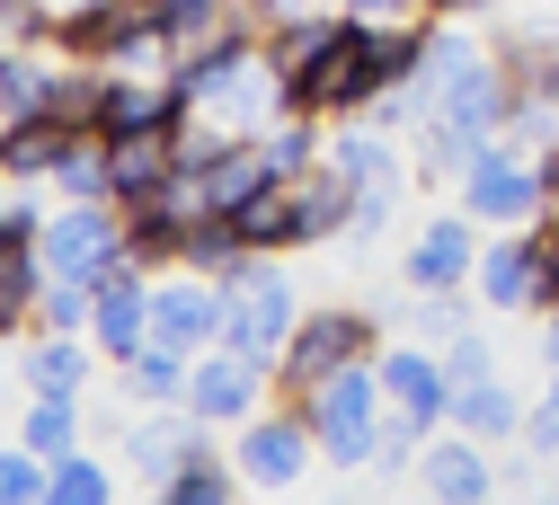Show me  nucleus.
Returning a JSON list of instances; mask_svg holds the SVG:
<instances>
[{"mask_svg": "<svg viewBox=\"0 0 559 505\" xmlns=\"http://www.w3.org/2000/svg\"><path fill=\"white\" fill-rule=\"evenodd\" d=\"M294 408L311 417L329 470H373V453H382V354H373V364L329 373V382H311Z\"/></svg>", "mask_w": 559, "mask_h": 505, "instance_id": "obj_1", "label": "nucleus"}, {"mask_svg": "<svg viewBox=\"0 0 559 505\" xmlns=\"http://www.w3.org/2000/svg\"><path fill=\"white\" fill-rule=\"evenodd\" d=\"M373 354H382V320H373V311L320 302V311L294 320L285 354H275V399H302L311 382H329V373H346V364H373Z\"/></svg>", "mask_w": 559, "mask_h": 505, "instance_id": "obj_2", "label": "nucleus"}, {"mask_svg": "<svg viewBox=\"0 0 559 505\" xmlns=\"http://www.w3.org/2000/svg\"><path fill=\"white\" fill-rule=\"evenodd\" d=\"M53 53L72 62H160V27H152V0H53Z\"/></svg>", "mask_w": 559, "mask_h": 505, "instance_id": "obj_3", "label": "nucleus"}, {"mask_svg": "<svg viewBox=\"0 0 559 505\" xmlns=\"http://www.w3.org/2000/svg\"><path fill=\"white\" fill-rule=\"evenodd\" d=\"M294 320H302V293L285 284V266H275V257H249L240 275H223V346L275 364L285 337H294Z\"/></svg>", "mask_w": 559, "mask_h": 505, "instance_id": "obj_4", "label": "nucleus"}, {"mask_svg": "<svg viewBox=\"0 0 559 505\" xmlns=\"http://www.w3.org/2000/svg\"><path fill=\"white\" fill-rule=\"evenodd\" d=\"M453 187H462V213H471V223H533V213L550 204V195H542V160L524 152V142H507V133L479 142Z\"/></svg>", "mask_w": 559, "mask_h": 505, "instance_id": "obj_5", "label": "nucleus"}, {"mask_svg": "<svg viewBox=\"0 0 559 505\" xmlns=\"http://www.w3.org/2000/svg\"><path fill=\"white\" fill-rule=\"evenodd\" d=\"M311 453H320V435H311V417H302L294 399L249 408L240 435H231V470H240V488H294V479L311 470Z\"/></svg>", "mask_w": 559, "mask_h": 505, "instance_id": "obj_6", "label": "nucleus"}, {"mask_svg": "<svg viewBox=\"0 0 559 505\" xmlns=\"http://www.w3.org/2000/svg\"><path fill=\"white\" fill-rule=\"evenodd\" d=\"M45 266L53 275H81L98 284L107 266H124V204H53L45 213Z\"/></svg>", "mask_w": 559, "mask_h": 505, "instance_id": "obj_7", "label": "nucleus"}, {"mask_svg": "<svg viewBox=\"0 0 559 505\" xmlns=\"http://www.w3.org/2000/svg\"><path fill=\"white\" fill-rule=\"evenodd\" d=\"M479 223L453 204V213H427L417 223V240H408V257H400V275H408V293H462V284L479 275Z\"/></svg>", "mask_w": 559, "mask_h": 505, "instance_id": "obj_8", "label": "nucleus"}, {"mask_svg": "<svg viewBox=\"0 0 559 505\" xmlns=\"http://www.w3.org/2000/svg\"><path fill=\"white\" fill-rule=\"evenodd\" d=\"M152 337L178 346V354L223 346V284H214V275H195V266L152 275Z\"/></svg>", "mask_w": 559, "mask_h": 505, "instance_id": "obj_9", "label": "nucleus"}, {"mask_svg": "<svg viewBox=\"0 0 559 505\" xmlns=\"http://www.w3.org/2000/svg\"><path fill=\"white\" fill-rule=\"evenodd\" d=\"M266 390H275V364H258V354H240V346H204L195 373H187V408L204 425H240Z\"/></svg>", "mask_w": 559, "mask_h": 505, "instance_id": "obj_10", "label": "nucleus"}, {"mask_svg": "<svg viewBox=\"0 0 559 505\" xmlns=\"http://www.w3.org/2000/svg\"><path fill=\"white\" fill-rule=\"evenodd\" d=\"M90 337H98V354H107V364H124L133 346H152V275L133 266V257L98 275V302H90Z\"/></svg>", "mask_w": 559, "mask_h": 505, "instance_id": "obj_11", "label": "nucleus"}, {"mask_svg": "<svg viewBox=\"0 0 559 505\" xmlns=\"http://www.w3.org/2000/svg\"><path fill=\"white\" fill-rule=\"evenodd\" d=\"M178 187V133L152 124V133H107V195L116 204H152Z\"/></svg>", "mask_w": 559, "mask_h": 505, "instance_id": "obj_12", "label": "nucleus"}, {"mask_svg": "<svg viewBox=\"0 0 559 505\" xmlns=\"http://www.w3.org/2000/svg\"><path fill=\"white\" fill-rule=\"evenodd\" d=\"M98 364H107L98 337H72V328H27V354H19V373H27L36 399H81Z\"/></svg>", "mask_w": 559, "mask_h": 505, "instance_id": "obj_13", "label": "nucleus"}, {"mask_svg": "<svg viewBox=\"0 0 559 505\" xmlns=\"http://www.w3.org/2000/svg\"><path fill=\"white\" fill-rule=\"evenodd\" d=\"M382 399H391L400 417H417L427 435H444V417H453L444 354H427V346H391V354H382Z\"/></svg>", "mask_w": 559, "mask_h": 505, "instance_id": "obj_14", "label": "nucleus"}, {"mask_svg": "<svg viewBox=\"0 0 559 505\" xmlns=\"http://www.w3.org/2000/svg\"><path fill=\"white\" fill-rule=\"evenodd\" d=\"M62 71H72V53H53V45H0V124L53 116L62 107Z\"/></svg>", "mask_w": 559, "mask_h": 505, "instance_id": "obj_15", "label": "nucleus"}, {"mask_svg": "<svg viewBox=\"0 0 559 505\" xmlns=\"http://www.w3.org/2000/svg\"><path fill=\"white\" fill-rule=\"evenodd\" d=\"M195 453H214V425H204V417H195L187 399H178V408H160V417H143V425L124 435V461L143 470L152 488H160V479H169L178 461H195Z\"/></svg>", "mask_w": 559, "mask_h": 505, "instance_id": "obj_16", "label": "nucleus"}, {"mask_svg": "<svg viewBox=\"0 0 559 505\" xmlns=\"http://www.w3.org/2000/svg\"><path fill=\"white\" fill-rule=\"evenodd\" d=\"M471 284H479V302H488V311H542V249H533V231L515 223L507 240H488Z\"/></svg>", "mask_w": 559, "mask_h": 505, "instance_id": "obj_17", "label": "nucleus"}, {"mask_svg": "<svg viewBox=\"0 0 559 505\" xmlns=\"http://www.w3.org/2000/svg\"><path fill=\"white\" fill-rule=\"evenodd\" d=\"M417 479H427V496L436 505H479L488 488H498V470H488V453H479V435H427V453H417Z\"/></svg>", "mask_w": 559, "mask_h": 505, "instance_id": "obj_18", "label": "nucleus"}, {"mask_svg": "<svg viewBox=\"0 0 559 505\" xmlns=\"http://www.w3.org/2000/svg\"><path fill=\"white\" fill-rule=\"evenodd\" d=\"M294 187V231H302V249H320V240H346V204H356V187H346V169L320 152L302 178H285Z\"/></svg>", "mask_w": 559, "mask_h": 505, "instance_id": "obj_19", "label": "nucleus"}, {"mask_svg": "<svg viewBox=\"0 0 559 505\" xmlns=\"http://www.w3.org/2000/svg\"><path fill=\"white\" fill-rule=\"evenodd\" d=\"M45 284H53L45 240H0V328H10V337H27V328H36Z\"/></svg>", "mask_w": 559, "mask_h": 505, "instance_id": "obj_20", "label": "nucleus"}, {"mask_svg": "<svg viewBox=\"0 0 559 505\" xmlns=\"http://www.w3.org/2000/svg\"><path fill=\"white\" fill-rule=\"evenodd\" d=\"M249 0H152V27H160V45H169V62L178 53H195V45H214L223 27H258V19H240Z\"/></svg>", "mask_w": 559, "mask_h": 505, "instance_id": "obj_21", "label": "nucleus"}, {"mask_svg": "<svg viewBox=\"0 0 559 505\" xmlns=\"http://www.w3.org/2000/svg\"><path fill=\"white\" fill-rule=\"evenodd\" d=\"M178 249H187V213H178L169 195L124 204V257L143 266V275H169V266H178Z\"/></svg>", "mask_w": 559, "mask_h": 505, "instance_id": "obj_22", "label": "nucleus"}, {"mask_svg": "<svg viewBox=\"0 0 559 505\" xmlns=\"http://www.w3.org/2000/svg\"><path fill=\"white\" fill-rule=\"evenodd\" d=\"M62 142H72V124H62V116L0 124V178H27V187H45V178H53V160H62Z\"/></svg>", "mask_w": 559, "mask_h": 505, "instance_id": "obj_23", "label": "nucleus"}, {"mask_svg": "<svg viewBox=\"0 0 559 505\" xmlns=\"http://www.w3.org/2000/svg\"><path fill=\"white\" fill-rule=\"evenodd\" d=\"M444 425H462V435H479V444H498V435H524V399L488 373V382H453V417Z\"/></svg>", "mask_w": 559, "mask_h": 505, "instance_id": "obj_24", "label": "nucleus"}, {"mask_svg": "<svg viewBox=\"0 0 559 505\" xmlns=\"http://www.w3.org/2000/svg\"><path fill=\"white\" fill-rule=\"evenodd\" d=\"M231 223H240V240H249L258 257H285V249H302V231H294V187H285V178H266L249 204H231Z\"/></svg>", "mask_w": 559, "mask_h": 505, "instance_id": "obj_25", "label": "nucleus"}, {"mask_svg": "<svg viewBox=\"0 0 559 505\" xmlns=\"http://www.w3.org/2000/svg\"><path fill=\"white\" fill-rule=\"evenodd\" d=\"M258 249L240 240V223H231V213H187V249H178V266H195V275H240Z\"/></svg>", "mask_w": 559, "mask_h": 505, "instance_id": "obj_26", "label": "nucleus"}, {"mask_svg": "<svg viewBox=\"0 0 559 505\" xmlns=\"http://www.w3.org/2000/svg\"><path fill=\"white\" fill-rule=\"evenodd\" d=\"M116 373H124V390H133V399L178 408V399H187V373H195V354H178V346H160V337H152V346H133Z\"/></svg>", "mask_w": 559, "mask_h": 505, "instance_id": "obj_27", "label": "nucleus"}, {"mask_svg": "<svg viewBox=\"0 0 559 505\" xmlns=\"http://www.w3.org/2000/svg\"><path fill=\"white\" fill-rule=\"evenodd\" d=\"M320 152H329V142H320V116H294V107L258 133V160H266V178H302Z\"/></svg>", "mask_w": 559, "mask_h": 505, "instance_id": "obj_28", "label": "nucleus"}, {"mask_svg": "<svg viewBox=\"0 0 559 505\" xmlns=\"http://www.w3.org/2000/svg\"><path fill=\"white\" fill-rule=\"evenodd\" d=\"M19 444L62 461V453H81V399H36L27 390V417H19Z\"/></svg>", "mask_w": 559, "mask_h": 505, "instance_id": "obj_29", "label": "nucleus"}, {"mask_svg": "<svg viewBox=\"0 0 559 505\" xmlns=\"http://www.w3.org/2000/svg\"><path fill=\"white\" fill-rule=\"evenodd\" d=\"M107 496H116V470L90 461V453H62L53 479H45V505H107Z\"/></svg>", "mask_w": 559, "mask_h": 505, "instance_id": "obj_30", "label": "nucleus"}, {"mask_svg": "<svg viewBox=\"0 0 559 505\" xmlns=\"http://www.w3.org/2000/svg\"><path fill=\"white\" fill-rule=\"evenodd\" d=\"M231 488H240V470H231V461H214V453H195V461H178V470L160 479V496H169V505H223Z\"/></svg>", "mask_w": 559, "mask_h": 505, "instance_id": "obj_31", "label": "nucleus"}, {"mask_svg": "<svg viewBox=\"0 0 559 505\" xmlns=\"http://www.w3.org/2000/svg\"><path fill=\"white\" fill-rule=\"evenodd\" d=\"M90 302H98V284L53 275V284H45V302H36V328H72V337H90Z\"/></svg>", "mask_w": 559, "mask_h": 505, "instance_id": "obj_32", "label": "nucleus"}, {"mask_svg": "<svg viewBox=\"0 0 559 505\" xmlns=\"http://www.w3.org/2000/svg\"><path fill=\"white\" fill-rule=\"evenodd\" d=\"M45 479H53V461H45V453L0 444V505H45Z\"/></svg>", "mask_w": 559, "mask_h": 505, "instance_id": "obj_33", "label": "nucleus"}, {"mask_svg": "<svg viewBox=\"0 0 559 505\" xmlns=\"http://www.w3.org/2000/svg\"><path fill=\"white\" fill-rule=\"evenodd\" d=\"M515 444H524V453H542V461L559 453V373H550V382L524 399V435H515Z\"/></svg>", "mask_w": 559, "mask_h": 505, "instance_id": "obj_34", "label": "nucleus"}, {"mask_svg": "<svg viewBox=\"0 0 559 505\" xmlns=\"http://www.w3.org/2000/svg\"><path fill=\"white\" fill-rule=\"evenodd\" d=\"M0 45H53V0H0Z\"/></svg>", "mask_w": 559, "mask_h": 505, "instance_id": "obj_35", "label": "nucleus"}, {"mask_svg": "<svg viewBox=\"0 0 559 505\" xmlns=\"http://www.w3.org/2000/svg\"><path fill=\"white\" fill-rule=\"evenodd\" d=\"M408 328H417V337H462V328H471V302H462V293H417Z\"/></svg>", "mask_w": 559, "mask_h": 505, "instance_id": "obj_36", "label": "nucleus"}, {"mask_svg": "<svg viewBox=\"0 0 559 505\" xmlns=\"http://www.w3.org/2000/svg\"><path fill=\"white\" fill-rule=\"evenodd\" d=\"M391 204H400V187H356V204H346V240H382V223H391Z\"/></svg>", "mask_w": 559, "mask_h": 505, "instance_id": "obj_37", "label": "nucleus"}, {"mask_svg": "<svg viewBox=\"0 0 559 505\" xmlns=\"http://www.w3.org/2000/svg\"><path fill=\"white\" fill-rule=\"evenodd\" d=\"M488 373H498V354H488V337H479V328L444 337V382H488Z\"/></svg>", "mask_w": 559, "mask_h": 505, "instance_id": "obj_38", "label": "nucleus"}, {"mask_svg": "<svg viewBox=\"0 0 559 505\" xmlns=\"http://www.w3.org/2000/svg\"><path fill=\"white\" fill-rule=\"evenodd\" d=\"M524 231H533V249H542V311H559V204H542Z\"/></svg>", "mask_w": 559, "mask_h": 505, "instance_id": "obj_39", "label": "nucleus"}, {"mask_svg": "<svg viewBox=\"0 0 559 505\" xmlns=\"http://www.w3.org/2000/svg\"><path fill=\"white\" fill-rule=\"evenodd\" d=\"M346 19H373V27H391V19H436V0H337Z\"/></svg>", "mask_w": 559, "mask_h": 505, "instance_id": "obj_40", "label": "nucleus"}, {"mask_svg": "<svg viewBox=\"0 0 559 505\" xmlns=\"http://www.w3.org/2000/svg\"><path fill=\"white\" fill-rule=\"evenodd\" d=\"M302 10H320V0H249V19H258V27H275V19H302Z\"/></svg>", "mask_w": 559, "mask_h": 505, "instance_id": "obj_41", "label": "nucleus"}, {"mask_svg": "<svg viewBox=\"0 0 559 505\" xmlns=\"http://www.w3.org/2000/svg\"><path fill=\"white\" fill-rule=\"evenodd\" d=\"M542 364L559 373V311H542Z\"/></svg>", "mask_w": 559, "mask_h": 505, "instance_id": "obj_42", "label": "nucleus"}, {"mask_svg": "<svg viewBox=\"0 0 559 505\" xmlns=\"http://www.w3.org/2000/svg\"><path fill=\"white\" fill-rule=\"evenodd\" d=\"M542 195L559 204V142H550V152H542Z\"/></svg>", "mask_w": 559, "mask_h": 505, "instance_id": "obj_43", "label": "nucleus"}, {"mask_svg": "<svg viewBox=\"0 0 559 505\" xmlns=\"http://www.w3.org/2000/svg\"><path fill=\"white\" fill-rule=\"evenodd\" d=\"M0 354H10V328H0Z\"/></svg>", "mask_w": 559, "mask_h": 505, "instance_id": "obj_44", "label": "nucleus"}]
</instances>
